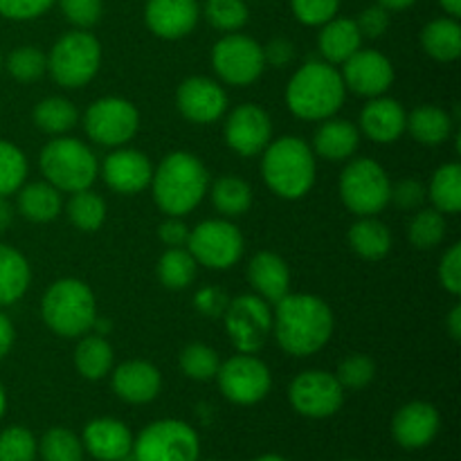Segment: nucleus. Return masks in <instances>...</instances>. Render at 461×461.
<instances>
[{"label":"nucleus","instance_id":"nucleus-1","mask_svg":"<svg viewBox=\"0 0 461 461\" xmlns=\"http://www.w3.org/2000/svg\"><path fill=\"white\" fill-rule=\"evenodd\" d=\"M275 338L291 356H311L322 349L333 333L331 309L315 295H284L273 318Z\"/></svg>","mask_w":461,"mask_h":461},{"label":"nucleus","instance_id":"nucleus-2","mask_svg":"<svg viewBox=\"0 0 461 461\" xmlns=\"http://www.w3.org/2000/svg\"><path fill=\"white\" fill-rule=\"evenodd\" d=\"M153 198L169 216H183L201 203L207 192V171L196 156L169 153L153 176Z\"/></svg>","mask_w":461,"mask_h":461},{"label":"nucleus","instance_id":"nucleus-3","mask_svg":"<svg viewBox=\"0 0 461 461\" xmlns=\"http://www.w3.org/2000/svg\"><path fill=\"white\" fill-rule=\"evenodd\" d=\"M345 102V81L329 63L311 61L293 75L286 88V104L302 120H327Z\"/></svg>","mask_w":461,"mask_h":461},{"label":"nucleus","instance_id":"nucleus-4","mask_svg":"<svg viewBox=\"0 0 461 461\" xmlns=\"http://www.w3.org/2000/svg\"><path fill=\"white\" fill-rule=\"evenodd\" d=\"M261 171L277 196L295 201L309 194L315 183V158L309 144L300 138H279L270 147H266Z\"/></svg>","mask_w":461,"mask_h":461},{"label":"nucleus","instance_id":"nucleus-5","mask_svg":"<svg viewBox=\"0 0 461 461\" xmlns=\"http://www.w3.org/2000/svg\"><path fill=\"white\" fill-rule=\"evenodd\" d=\"M45 324L66 338L81 336L97 320L95 295L79 279H59L48 288L41 304Z\"/></svg>","mask_w":461,"mask_h":461},{"label":"nucleus","instance_id":"nucleus-6","mask_svg":"<svg viewBox=\"0 0 461 461\" xmlns=\"http://www.w3.org/2000/svg\"><path fill=\"white\" fill-rule=\"evenodd\" d=\"M97 158L79 140H52L41 151V171L52 187L63 192H84L97 178Z\"/></svg>","mask_w":461,"mask_h":461},{"label":"nucleus","instance_id":"nucleus-7","mask_svg":"<svg viewBox=\"0 0 461 461\" xmlns=\"http://www.w3.org/2000/svg\"><path fill=\"white\" fill-rule=\"evenodd\" d=\"M201 441L196 430L185 421L162 419L140 432L133 441L135 461H196Z\"/></svg>","mask_w":461,"mask_h":461},{"label":"nucleus","instance_id":"nucleus-8","mask_svg":"<svg viewBox=\"0 0 461 461\" xmlns=\"http://www.w3.org/2000/svg\"><path fill=\"white\" fill-rule=\"evenodd\" d=\"M102 59L97 39L88 32H70L61 36L50 54V72L54 81L66 88H79L95 77Z\"/></svg>","mask_w":461,"mask_h":461},{"label":"nucleus","instance_id":"nucleus-9","mask_svg":"<svg viewBox=\"0 0 461 461\" xmlns=\"http://www.w3.org/2000/svg\"><path fill=\"white\" fill-rule=\"evenodd\" d=\"M392 185L385 169L369 158L354 160L340 176V196L358 216H374L390 203Z\"/></svg>","mask_w":461,"mask_h":461},{"label":"nucleus","instance_id":"nucleus-10","mask_svg":"<svg viewBox=\"0 0 461 461\" xmlns=\"http://www.w3.org/2000/svg\"><path fill=\"white\" fill-rule=\"evenodd\" d=\"M189 255L207 268L223 270L237 264L243 255V237L228 221H203L189 232Z\"/></svg>","mask_w":461,"mask_h":461},{"label":"nucleus","instance_id":"nucleus-11","mask_svg":"<svg viewBox=\"0 0 461 461\" xmlns=\"http://www.w3.org/2000/svg\"><path fill=\"white\" fill-rule=\"evenodd\" d=\"M225 329L239 354H257L266 345L273 313L259 295H241L225 309Z\"/></svg>","mask_w":461,"mask_h":461},{"label":"nucleus","instance_id":"nucleus-12","mask_svg":"<svg viewBox=\"0 0 461 461\" xmlns=\"http://www.w3.org/2000/svg\"><path fill=\"white\" fill-rule=\"evenodd\" d=\"M219 387L228 401L237 405H255L270 392L273 378L268 367L252 354L234 356L219 365Z\"/></svg>","mask_w":461,"mask_h":461},{"label":"nucleus","instance_id":"nucleus-13","mask_svg":"<svg viewBox=\"0 0 461 461\" xmlns=\"http://www.w3.org/2000/svg\"><path fill=\"white\" fill-rule=\"evenodd\" d=\"M212 63L225 84L248 86L264 72V50L250 36L228 34L212 50Z\"/></svg>","mask_w":461,"mask_h":461},{"label":"nucleus","instance_id":"nucleus-14","mask_svg":"<svg viewBox=\"0 0 461 461\" xmlns=\"http://www.w3.org/2000/svg\"><path fill=\"white\" fill-rule=\"evenodd\" d=\"M86 133L104 147L129 142L140 124V115L131 102L122 97H104L86 113Z\"/></svg>","mask_w":461,"mask_h":461},{"label":"nucleus","instance_id":"nucleus-15","mask_svg":"<svg viewBox=\"0 0 461 461\" xmlns=\"http://www.w3.org/2000/svg\"><path fill=\"white\" fill-rule=\"evenodd\" d=\"M288 399L302 417L324 419L340 410L345 392L338 378L329 372H304L291 383Z\"/></svg>","mask_w":461,"mask_h":461},{"label":"nucleus","instance_id":"nucleus-16","mask_svg":"<svg viewBox=\"0 0 461 461\" xmlns=\"http://www.w3.org/2000/svg\"><path fill=\"white\" fill-rule=\"evenodd\" d=\"M270 135H273V124L268 113L255 104L234 108L225 122V140L239 156L250 158L261 153L268 147Z\"/></svg>","mask_w":461,"mask_h":461},{"label":"nucleus","instance_id":"nucleus-17","mask_svg":"<svg viewBox=\"0 0 461 461\" xmlns=\"http://www.w3.org/2000/svg\"><path fill=\"white\" fill-rule=\"evenodd\" d=\"M342 81L356 95L378 97L394 81V68H392L390 59L383 57L376 50H358V52H354L345 61V77H342Z\"/></svg>","mask_w":461,"mask_h":461},{"label":"nucleus","instance_id":"nucleus-18","mask_svg":"<svg viewBox=\"0 0 461 461\" xmlns=\"http://www.w3.org/2000/svg\"><path fill=\"white\" fill-rule=\"evenodd\" d=\"M176 102H178L180 113L189 122H196V124L216 122L225 113V106H228L223 88L216 81L207 79V77H189V79H185L178 86Z\"/></svg>","mask_w":461,"mask_h":461},{"label":"nucleus","instance_id":"nucleus-19","mask_svg":"<svg viewBox=\"0 0 461 461\" xmlns=\"http://www.w3.org/2000/svg\"><path fill=\"white\" fill-rule=\"evenodd\" d=\"M201 9L196 0H149L144 9L147 27L160 39H183L196 27Z\"/></svg>","mask_w":461,"mask_h":461},{"label":"nucleus","instance_id":"nucleus-20","mask_svg":"<svg viewBox=\"0 0 461 461\" xmlns=\"http://www.w3.org/2000/svg\"><path fill=\"white\" fill-rule=\"evenodd\" d=\"M437 430H439V412L435 410V405L423 403V401L403 405L392 421L394 439L408 450H417L430 444Z\"/></svg>","mask_w":461,"mask_h":461},{"label":"nucleus","instance_id":"nucleus-21","mask_svg":"<svg viewBox=\"0 0 461 461\" xmlns=\"http://www.w3.org/2000/svg\"><path fill=\"white\" fill-rule=\"evenodd\" d=\"M153 169L144 153L133 149H120L104 162V180L120 194H138L151 183Z\"/></svg>","mask_w":461,"mask_h":461},{"label":"nucleus","instance_id":"nucleus-22","mask_svg":"<svg viewBox=\"0 0 461 461\" xmlns=\"http://www.w3.org/2000/svg\"><path fill=\"white\" fill-rule=\"evenodd\" d=\"M84 446L95 459L120 461L133 450V435L117 419H95L86 426Z\"/></svg>","mask_w":461,"mask_h":461},{"label":"nucleus","instance_id":"nucleus-23","mask_svg":"<svg viewBox=\"0 0 461 461\" xmlns=\"http://www.w3.org/2000/svg\"><path fill=\"white\" fill-rule=\"evenodd\" d=\"M160 385V372L144 360H131L113 372V392L126 403H149L158 396Z\"/></svg>","mask_w":461,"mask_h":461},{"label":"nucleus","instance_id":"nucleus-24","mask_svg":"<svg viewBox=\"0 0 461 461\" xmlns=\"http://www.w3.org/2000/svg\"><path fill=\"white\" fill-rule=\"evenodd\" d=\"M408 115L396 99H374L360 113V126L365 135L378 144H390L403 135Z\"/></svg>","mask_w":461,"mask_h":461},{"label":"nucleus","instance_id":"nucleus-25","mask_svg":"<svg viewBox=\"0 0 461 461\" xmlns=\"http://www.w3.org/2000/svg\"><path fill=\"white\" fill-rule=\"evenodd\" d=\"M248 279H250L252 288L259 293L261 300L279 302L284 295H288V286H291V273L282 257L275 252H259L252 257L250 266H248Z\"/></svg>","mask_w":461,"mask_h":461},{"label":"nucleus","instance_id":"nucleus-26","mask_svg":"<svg viewBox=\"0 0 461 461\" xmlns=\"http://www.w3.org/2000/svg\"><path fill=\"white\" fill-rule=\"evenodd\" d=\"M318 43L320 52L329 63H345L351 54L358 52L363 36L351 18H331L329 23H324Z\"/></svg>","mask_w":461,"mask_h":461},{"label":"nucleus","instance_id":"nucleus-27","mask_svg":"<svg viewBox=\"0 0 461 461\" xmlns=\"http://www.w3.org/2000/svg\"><path fill=\"white\" fill-rule=\"evenodd\" d=\"M313 147L324 160H347L358 149V131L347 120L324 122L315 133Z\"/></svg>","mask_w":461,"mask_h":461},{"label":"nucleus","instance_id":"nucleus-28","mask_svg":"<svg viewBox=\"0 0 461 461\" xmlns=\"http://www.w3.org/2000/svg\"><path fill=\"white\" fill-rule=\"evenodd\" d=\"M30 286V266L12 246L0 243V306L21 300Z\"/></svg>","mask_w":461,"mask_h":461},{"label":"nucleus","instance_id":"nucleus-29","mask_svg":"<svg viewBox=\"0 0 461 461\" xmlns=\"http://www.w3.org/2000/svg\"><path fill=\"white\" fill-rule=\"evenodd\" d=\"M421 45L437 61H455L461 54V27L457 18H437L421 30Z\"/></svg>","mask_w":461,"mask_h":461},{"label":"nucleus","instance_id":"nucleus-30","mask_svg":"<svg viewBox=\"0 0 461 461\" xmlns=\"http://www.w3.org/2000/svg\"><path fill=\"white\" fill-rule=\"evenodd\" d=\"M18 212L27 221L48 223L61 212V194L50 183H32L18 194Z\"/></svg>","mask_w":461,"mask_h":461},{"label":"nucleus","instance_id":"nucleus-31","mask_svg":"<svg viewBox=\"0 0 461 461\" xmlns=\"http://www.w3.org/2000/svg\"><path fill=\"white\" fill-rule=\"evenodd\" d=\"M405 129L414 135V140L426 147H437V144L446 142L453 133V117L437 106H419L408 117Z\"/></svg>","mask_w":461,"mask_h":461},{"label":"nucleus","instance_id":"nucleus-32","mask_svg":"<svg viewBox=\"0 0 461 461\" xmlns=\"http://www.w3.org/2000/svg\"><path fill=\"white\" fill-rule=\"evenodd\" d=\"M349 243L363 259H383L392 248L390 230L376 219H363L351 225Z\"/></svg>","mask_w":461,"mask_h":461},{"label":"nucleus","instance_id":"nucleus-33","mask_svg":"<svg viewBox=\"0 0 461 461\" xmlns=\"http://www.w3.org/2000/svg\"><path fill=\"white\" fill-rule=\"evenodd\" d=\"M77 372L90 381H99L113 367V349L104 336H88L77 345L75 351Z\"/></svg>","mask_w":461,"mask_h":461},{"label":"nucleus","instance_id":"nucleus-34","mask_svg":"<svg viewBox=\"0 0 461 461\" xmlns=\"http://www.w3.org/2000/svg\"><path fill=\"white\" fill-rule=\"evenodd\" d=\"M430 198L437 210L446 214H457L461 210V167L457 162L444 165L435 171L430 183Z\"/></svg>","mask_w":461,"mask_h":461},{"label":"nucleus","instance_id":"nucleus-35","mask_svg":"<svg viewBox=\"0 0 461 461\" xmlns=\"http://www.w3.org/2000/svg\"><path fill=\"white\" fill-rule=\"evenodd\" d=\"M212 201L221 214L239 216L250 207L252 189L246 180L237 178V176H223L212 187Z\"/></svg>","mask_w":461,"mask_h":461},{"label":"nucleus","instance_id":"nucleus-36","mask_svg":"<svg viewBox=\"0 0 461 461\" xmlns=\"http://www.w3.org/2000/svg\"><path fill=\"white\" fill-rule=\"evenodd\" d=\"M34 122L45 133H66L77 124V108L63 97H48L36 104Z\"/></svg>","mask_w":461,"mask_h":461},{"label":"nucleus","instance_id":"nucleus-37","mask_svg":"<svg viewBox=\"0 0 461 461\" xmlns=\"http://www.w3.org/2000/svg\"><path fill=\"white\" fill-rule=\"evenodd\" d=\"M158 275L167 288H174V291L187 288L196 277V259L189 255V250L171 248L162 255L160 264H158Z\"/></svg>","mask_w":461,"mask_h":461},{"label":"nucleus","instance_id":"nucleus-38","mask_svg":"<svg viewBox=\"0 0 461 461\" xmlns=\"http://www.w3.org/2000/svg\"><path fill=\"white\" fill-rule=\"evenodd\" d=\"M68 216L84 232H95L106 219V203L88 189L75 192V196L68 203Z\"/></svg>","mask_w":461,"mask_h":461},{"label":"nucleus","instance_id":"nucleus-39","mask_svg":"<svg viewBox=\"0 0 461 461\" xmlns=\"http://www.w3.org/2000/svg\"><path fill=\"white\" fill-rule=\"evenodd\" d=\"M39 453L43 461H81L84 459V444L75 432L66 430V428H52L41 439Z\"/></svg>","mask_w":461,"mask_h":461},{"label":"nucleus","instance_id":"nucleus-40","mask_svg":"<svg viewBox=\"0 0 461 461\" xmlns=\"http://www.w3.org/2000/svg\"><path fill=\"white\" fill-rule=\"evenodd\" d=\"M410 241L419 250H430L437 243H441L446 234V221L439 210H423L410 223Z\"/></svg>","mask_w":461,"mask_h":461},{"label":"nucleus","instance_id":"nucleus-41","mask_svg":"<svg viewBox=\"0 0 461 461\" xmlns=\"http://www.w3.org/2000/svg\"><path fill=\"white\" fill-rule=\"evenodd\" d=\"M219 354L207 345H187L180 354V369L194 381H210L219 372Z\"/></svg>","mask_w":461,"mask_h":461},{"label":"nucleus","instance_id":"nucleus-42","mask_svg":"<svg viewBox=\"0 0 461 461\" xmlns=\"http://www.w3.org/2000/svg\"><path fill=\"white\" fill-rule=\"evenodd\" d=\"M7 70L14 79L30 84V81L43 77V72L48 70V59H45V54L39 48L23 45V48H16L7 57Z\"/></svg>","mask_w":461,"mask_h":461},{"label":"nucleus","instance_id":"nucleus-43","mask_svg":"<svg viewBox=\"0 0 461 461\" xmlns=\"http://www.w3.org/2000/svg\"><path fill=\"white\" fill-rule=\"evenodd\" d=\"M205 18L221 32H237L248 23V7L243 0H207Z\"/></svg>","mask_w":461,"mask_h":461},{"label":"nucleus","instance_id":"nucleus-44","mask_svg":"<svg viewBox=\"0 0 461 461\" xmlns=\"http://www.w3.org/2000/svg\"><path fill=\"white\" fill-rule=\"evenodd\" d=\"M27 176V160L14 144L0 140V196L14 194Z\"/></svg>","mask_w":461,"mask_h":461},{"label":"nucleus","instance_id":"nucleus-45","mask_svg":"<svg viewBox=\"0 0 461 461\" xmlns=\"http://www.w3.org/2000/svg\"><path fill=\"white\" fill-rule=\"evenodd\" d=\"M36 450L39 444L27 428L12 426L0 432V461H34Z\"/></svg>","mask_w":461,"mask_h":461},{"label":"nucleus","instance_id":"nucleus-46","mask_svg":"<svg viewBox=\"0 0 461 461\" xmlns=\"http://www.w3.org/2000/svg\"><path fill=\"white\" fill-rule=\"evenodd\" d=\"M374 374H376V365L372 358L363 354L349 356L340 363L338 367V383L342 385V390H363L369 383L374 381Z\"/></svg>","mask_w":461,"mask_h":461},{"label":"nucleus","instance_id":"nucleus-47","mask_svg":"<svg viewBox=\"0 0 461 461\" xmlns=\"http://www.w3.org/2000/svg\"><path fill=\"white\" fill-rule=\"evenodd\" d=\"M291 7L297 21L315 27L336 18L340 0H291Z\"/></svg>","mask_w":461,"mask_h":461},{"label":"nucleus","instance_id":"nucleus-48","mask_svg":"<svg viewBox=\"0 0 461 461\" xmlns=\"http://www.w3.org/2000/svg\"><path fill=\"white\" fill-rule=\"evenodd\" d=\"M61 12L72 25L88 30L102 16V0H59Z\"/></svg>","mask_w":461,"mask_h":461},{"label":"nucleus","instance_id":"nucleus-49","mask_svg":"<svg viewBox=\"0 0 461 461\" xmlns=\"http://www.w3.org/2000/svg\"><path fill=\"white\" fill-rule=\"evenodd\" d=\"M54 0H0V16L12 21H32L52 7Z\"/></svg>","mask_w":461,"mask_h":461},{"label":"nucleus","instance_id":"nucleus-50","mask_svg":"<svg viewBox=\"0 0 461 461\" xmlns=\"http://www.w3.org/2000/svg\"><path fill=\"white\" fill-rule=\"evenodd\" d=\"M439 282L450 295H459L461 293V246L455 243L448 252L444 255L439 264Z\"/></svg>","mask_w":461,"mask_h":461},{"label":"nucleus","instance_id":"nucleus-51","mask_svg":"<svg viewBox=\"0 0 461 461\" xmlns=\"http://www.w3.org/2000/svg\"><path fill=\"white\" fill-rule=\"evenodd\" d=\"M356 25H358L360 36L378 39V36L385 34V30L390 27V12H387L383 5H372V7H367L363 14H360Z\"/></svg>","mask_w":461,"mask_h":461},{"label":"nucleus","instance_id":"nucleus-52","mask_svg":"<svg viewBox=\"0 0 461 461\" xmlns=\"http://www.w3.org/2000/svg\"><path fill=\"white\" fill-rule=\"evenodd\" d=\"M390 198L396 205L403 207V210H417L423 203V198H426V189H423L419 180H401L396 187H392Z\"/></svg>","mask_w":461,"mask_h":461},{"label":"nucleus","instance_id":"nucleus-53","mask_svg":"<svg viewBox=\"0 0 461 461\" xmlns=\"http://www.w3.org/2000/svg\"><path fill=\"white\" fill-rule=\"evenodd\" d=\"M194 302H196V309L201 313L210 315V318H221L230 304L228 295L219 291V288H203V291L196 293V300Z\"/></svg>","mask_w":461,"mask_h":461},{"label":"nucleus","instance_id":"nucleus-54","mask_svg":"<svg viewBox=\"0 0 461 461\" xmlns=\"http://www.w3.org/2000/svg\"><path fill=\"white\" fill-rule=\"evenodd\" d=\"M264 50V63H270L275 68H284L295 59V48L288 39H273Z\"/></svg>","mask_w":461,"mask_h":461},{"label":"nucleus","instance_id":"nucleus-55","mask_svg":"<svg viewBox=\"0 0 461 461\" xmlns=\"http://www.w3.org/2000/svg\"><path fill=\"white\" fill-rule=\"evenodd\" d=\"M158 234H160V239L169 248L185 246V243H187V239H189L187 225H185L183 221L176 219V216H171L169 221H165V223L160 225V230H158Z\"/></svg>","mask_w":461,"mask_h":461},{"label":"nucleus","instance_id":"nucleus-56","mask_svg":"<svg viewBox=\"0 0 461 461\" xmlns=\"http://www.w3.org/2000/svg\"><path fill=\"white\" fill-rule=\"evenodd\" d=\"M14 324L12 320L7 318L5 313H0V358H5V356L9 354V349H12L14 345Z\"/></svg>","mask_w":461,"mask_h":461},{"label":"nucleus","instance_id":"nucleus-57","mask_svg":"<svg viewBox=\"0 0 461 461\" xmlns=\"http://www.w3.org/2000/svg\"><path fill=\"white\" fill-rule=\"evenodd\" d=\"M448 333L455 342L461 340V306L457 304L448 315Z\"/></svg>","mask_w":461,"mask_h":461},{"label":"nucleus","instance_id":"nucleus-58","mask_svg":"<svg viewBox=\"0 0 461 461\" xmlns=\"http://www.w3.org/2000/svg\"><path fill=\"white\" fill-rule=\"evenodd\" d=\"M12 219H14L12 205H9V203L5 201V196H0V232H5V230L9 228Z\"/></svg>","mask_w":461,"mask_h":461},{"label":"nucleus","instance_id":"nucleus-59","mask_svg":"<svg viewBox=\"0 0 461 461\" xmlns=\"http://www.w3.org/2000/svg\"><path fill=\"white\" fill-rule=\"evenodd\" d=\"M414 3H417V0H378V5H383L387 12H399V9H408V7H412Z\"/></svg>","mask_w":461,"mask_h":461},{"label":"nucleus","instance_id":"nucleus-60","mask_svg":"<svg viewBox=\"0 0 461 461\" xmlns=\"http://www.w3.org/2000/svg\"><path fill=\"white\" fill-rule=\"evenodd\" d=\"M441 7L450 14L453 18H457L461 14V0H439Z\"/></svg>","mask_w":461,"mask_h":461},{"label":"nucleus","instance_id":"nucleus-61","mask_svg":"<svg viewBox=\"0 0 461 461\" xmlns=\"http://www.w3.org/2000/svg\"><path fill=\"white\" fill-rule=\"evenodd\" d=\"M5 408H7V396H5V390H3V385H0V419H3V414H5Z\"/></svg>","mask_w":461,"mask_h":461},{"label":"nucleus","instance_id":"nucleus-62","mask_svg":"<svg viewBox=\"0 0 461 461\" xmlns=\"http://www.w3.org/2000/svg\"><path fill=\"white\" fill-rule=\"evenodd\" d=\"M255 461H286L284 457H279V455H264V457L255 459Z\"/></svg>","mask_w":461,"mask_h":461},{"label":"nucleus","instance_id":"nucleus-63","mask_svg":"<svg viewBox=\"0 0 461 461\" xmlns=\"http://www.w3.org/2000/svg\"><path fill=\"white\" fill-rule=\"evenodd\" d=\"M0 66H3V59H0Z\"/></svg>","mask_w":461,"mask_h":461},{"label":"nucleus","instance_id":"nucleus-64","mask_svg":"<svg viewBox=\"0 0 461 461\" xmlns=\"http://www.w3.org/2000/svg\"><path fill=\"white\" fill-rule=\"evenodd\" d=\"M349 461H354V459H349Z\"/></svg>","mask_w":461,"mask_h":461}]
</instances>
